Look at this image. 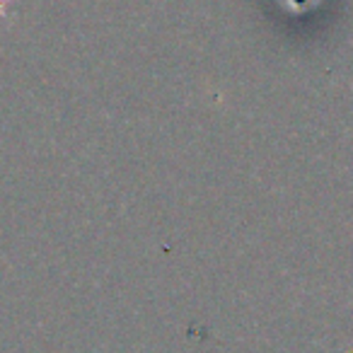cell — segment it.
Wrapping results in <instances>:
<instances>
[{
	"label": "cell",
	"mask_w": 353,
	"mask_h": 353,
	"mask_svg": "<svg viewBox=\"0 0 353 353\" xmlns=\"http://www.w3.org/2000/svg\"><path fill=\"white\" fill-rule=\"evenodd\" d=\"M6 6H8V0H0V15L6 12Z\"/></svg>",
	"instance_id": "cell-1"
}]
</instances>
